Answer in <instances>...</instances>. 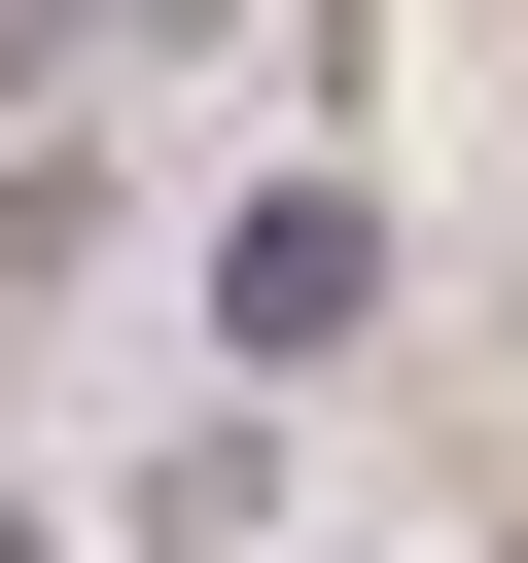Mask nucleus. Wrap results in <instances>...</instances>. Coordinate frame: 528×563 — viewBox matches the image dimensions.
<instances>
[{
	"mask_svg": "<svg viewBox=\"0 0 528 563\" xmlns=\"http://www.w3.org/2000/svg\"><path fill=\"white\" fill-rule=\"evenodd\" d=\"M352 317H387V211H352V176H282V211L211 246V352H352Z\"/></svg>",
	"mask_w": 528,
	"mask_h": 563,
	"instance_id": "nucleus-1",
	"label": "nucleus"
}]
</instances>
